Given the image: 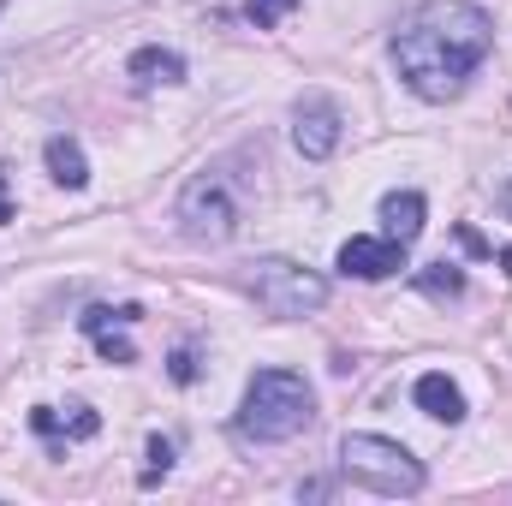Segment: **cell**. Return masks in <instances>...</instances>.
<instances>
[{
	"label": "cell",
	"mask_w": 512,
	"mask_h": 506,
	"mask_svg": "<svg viewBox=\"0 0 512 506\" xmlns=\"http://www.w3.org/2000/svg\"><path fill=\"white\" fill-rule=\"evenodd\" d=\"M489 48L495 24L477 0H423L411 24L393 36V66L405 90H417L423 102H453L465 78L489 60Z\"/></svg>",
	"instance_id": "cell-1"
},
{
	"label": "cell",
	"mask_w": 512,
	"mask_h": 506,
	"mask_svg": "<svg viewBox=\"0 0 512 506\" xmlns=\"http://www.w3.org/2000/svg\"><path fill=\"white\" fill-rule=\"evenodd\" d=\"M310 417H316V393H310V381L298 376V370H256L245 381V399H239L233 429L245 441H256V447H274V441L304 435Z\"/></svg>",
	"instance_id": "cell-2"
},
{
	"label": "cell",
	"mask_w": 512,
	"mask_h": 506,
	"mask_svg": "<svg viewBox=\"0 0 512 506\" xmlns=\"http://www.w3.org/2000/svg\"><path fill=\"white\" fill-rule=\"evenodd\" d=\"M340 477L370 489V495H393V501L423 495V483H429L423 459H411V447H399L387 435H346L340 441Z\"/></svg>",
	"instance_id": "cell-3"
},
{
	"label": "cell",
	"mask_w": 512,
	"mask_h": 506,
	"mask_svg": "<svg viewBox=\"0 0 512 506\" xmlns=\"http://www.w3.org/2000/svg\"><path fill=\"white\" fill-rule=\"evenodd\" d=\"M251 298L268 310V316L292 322V316H316V310L328 304V280H322L316 268H304V262L262 256V262L251 268Z\"/></svg>",
	"instance_id": "cell-4"
},
{
	"label": "cell",
	"mask_w": 512,
	"mask_h": 506,
	"mask_svg": "<svg viewBox=\"0 0 512 506\" xmlns=\"http://www.w3.org/2000/svg\"><path fill=\"white\" fill-rule=\"evenodd\" d=\"M179 233L191 245H227L239 233V197H233L227 173H197L179 191Z\"/></svg>",
	"instance_id": "cell-5"
},
{
	"label": "cell",
	"mask_w": 512,
	"mask_h": 506,
	"mask_svg": "<svg viewBox=\"0 0 512 506\" xmlns=\"http://www.w3.org/2000/svg\"><path fill=\"white\" fill-rule=\"evenodd\" d=\"M340 137H346V114H340L334 96L310 90V96L292 108V143H298L304 161H328V155L340 149Z\"/></svg>",
	"instance_id": "cell-6"
},
{
	"label": "cell",
	"mask_w": 512,
	"mask_h": 506,
	"mask_svg": "<svg viewBox=\"0 0 512 506\" xmlns=\"http://www.w3.org/2000/svg\"><path fill=\"white\" fill-rule=\"evenodd\" d=\"M334 268L340 274H352V280H387V274H399L405 268V245L399 239H387V233H358V239H346L340 256H334Z\"/></svg>",
	"instance_id": "cell-7"
},
{
	"label": "cell",
	"mask_w": 512,
	"mask_h": 506,
	"mask_svg": "<svg viewBox=\"0 0 512 506\" xmlns=\"http://www.w3.org/2000/svg\"><path fill=\"white\" fill-rule=\"evenodd\" d=\"M126 322H137V304H120V310L96 304V310L84 316V334L96 340V352H102L108 364H131V358H137V346H131L126 334H114V328H126Z\"/></svg>",
	"instance_id": "cell-8"
},
{
	"label": "cell",
	"mask_w": 512,
	"mask_h": 506,
	"mask_svg": "<svg viewBox=\"0 0 512 506\" xmlns=\"http://www.w3.org/2000/svg\"><path fill=\"white\" fill-rule=\"evenodd\" d=\"M423 215H429L423 191H387V197H382V233H387V239H399L405 251L417 245V233H423Z\"/></svg>",
	"instance_id": "cell-9"
},
{
	"label": "cell",
	"mask_w": 512,
	"mask_h": 506,
	"mask_svg": "<svg viewBox=\"0 0 512 506\" xmlns=\"http://www.w3.org/2000/svg\"><path fill=\"white\" fill-rule=\"evenodd\" d=\"M42 161H48L54 185H66V191H84V185H90V161H84V143H78V137L54 131V137L42 143Z\"/></svg>",
	"instance_id": "cell-10"
},
{
	"label": "cell",
	"mask_w": 512,
	"mask_h": 506,
	"mask_svg": "<svg viewBox=\"0 0 512 506\" xmlns=\"http://www.w3.org/2000/svg\"><path fill=\"white\" fill-rule=\"evenodd\" d=\"M411 399L435 417V423H465V393H459V381L441 376V370H429V376H417L411 387Z\"/></svg>",
	"instance_id": "cell-11"
},
{
	"label": "cell",
	"mask_w": 512,
	"mask_h": 506,
	"mask_svg": "<svg viewBox=\"0 0 512 506\" xmlns=\"http://www.w3.org/2000/svg\"><path fill=\"white\" fill-rule=\"evenodd\" d=\"M126 78L131 84H143V90H155V84H185V54H173V48H137L126 60Z\"/></svg>",
	"instance_id": "cell-12"
},
{
	"label": "cell",
	"mask_w": 512,
	"mask_h": 506,
	"mask_svg": "<svg viewBox=\"0 0 512 506\" xmlns=\"http://www.w3.org/2000/svg\"><path fill=\"white\" fill-rule=\"evenodd\" d=\"M417 286L429 298H459L465 292V274H459V262H429V268H417Z\"/></svg>",
	"instance_id": "cell-13"
},
{
	"label": "cell",
	"mask_w": 512,
	"mask_h": 506,
	"mask_svg": "<svg viewBox=\"0 0 512 506\" xmlns=\"http://www.w3.org/2000/svg\"><path fill=\"white\" fill-rule=\"evenodd\" d=\"M173 471V441L167 435H149V465H143V489H155L161 477Z\"/></svg>",
	"instance_id": "cell-14"
},
{
	"label": "cell",
	"mask_w": 512,
	"mask_h": 506,
	"mask_svg": "<svg viewBox=\"0 0 512 506\" xmlns=\"http://www.w3.org/2000/svg\"><path fill=\"white\" fill-rule=\"evenodd\" d=\"M292 6H298V0H251V18L256 24H280Z\"/></svg>",
	"instance_id": "cell-15"
},
{
	"label": "cell",
	"mask_w": 512,
	"mask_h": 506,
	"mask_svg": "<svg viewBox=\"0 0 512 506\" xmlns=\"http://www.w3.org/2000/svg\"><path fill=\"white\" fill-rule=\"evenodd\" d=\"M167 376L179 381V387H191V381H197V358H191V346H179V352H173V364H167Z\"/></svg>",
	"instance_id": "cell-16"
},
{
	"label": "cell",
	"mask_w": 512,
	"mask_h": 506,
	"mask_svg": "<svg viewBox=\"0 0 512 506\" xmlns=\"http://www.w3.org/2000/svg\"><path fill=\"white\" fill-rule=\"evenodd\" d=\"M96 429H102V417H96V411H90V405H78V417H72V423H66V435H72V441H90V435H96Z\"/></svg>",
	"instance_id": "cell-17"
},
{
	"label": "cell",
	"mask_w": 512,
	"mask_h": 506,
	"mask_svg": "<svg viewBox=\"0 0 512 506\" xmlns=\"http://www.w3.org/2000/svg\"><path fill=\"white\" fill-rule=\"evenodd\" d=\"M501 215L512 221V179H507V191H501Z\"/></svg>",
	"instance_id": "cell-18"
},
{
	"label": "cell",
	"mask_w": 512,
	"mask_h": 506,
	"mask_svg": "<svg viewBox=\"0 0 512 506\" xmlns=\"http://www.w3.org/2000/svg\"><path fill=\"white\" fill-rule=\"evenodd\" d=\"M0 221H12V209H6V179H0Z\"/></svg>",
	"instance_id": "cell-19"
},
{
	"label": "cell",
	"mask_w": 512,
	"mask_h": 506,
	"mask_svg": "<svg viewBox=\"0 0 512 506\" xmlns=\"http://www.w3.org/2000/svg\"><path fill=\"white\" fill-rule=\"evenodd\" d=\"M0 12H6V0H0Z\"/></svg>",
	"instance_id": "cell-20"
}]
</instances>
